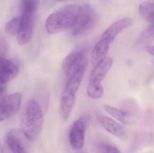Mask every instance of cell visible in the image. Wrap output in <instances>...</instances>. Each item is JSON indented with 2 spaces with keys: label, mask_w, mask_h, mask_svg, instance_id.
I'll return each mask as SVG.
<instances>
[{
  "label": "cell",
  "mask_w": 154,
  "mask_h": 153,
  "mask_svg": "<svg viewBox=\"0 0 154 153\" xmlns=\"http://www.w3.org/2000/svg\"><path fill=\"white\" fill-rule=\"evenodd\" d=\"M138 109L137 103L133 99H128L126 101L122 106L121 109L126 111L135 117V113L137 112Z\"/></svg>",
  "instance_id": "obj_22"
},
{
  "label": "cell",
  "mask_w": 154,
  "mask_h": 153,
  "mask_svg": "<svg viewBox=\"0 0 154 153\" xmlns=\"http://www.w3.org/2000/svg\"><path fill=\"white\" fill-rule=\"evenodd\" d=\"M97 118L100 125L109 134L119 139L126 138V130L121 124L105 115L99 114Z\"/></svg>",
  "instance_id": "obj_8"
},
{
  "label": "cell",
  "mask_w": 154,
  "mask_h": 153,
  "mask_svg": "<svg viewBox=\"0 0 154 153\" xmlns=\"http://www.w3.org/2000/svg\"><path fill=\"white\" fill-rule=\"evenodd\" d=\"M85 142V126L81 119L75 121L70 130L69 142L73 149H82Z\"/></svg>",
  "instance_id": "obj_9"
},
{
  "label": "cell",
  "mask_w": 154,
  "mask_h": 153,
  "mask_svg": "<svg viewBox=\"0 0 154 153\" xmlns=\"http://www.w3.org/2000/svg\"><path fill=\"white\" fill-rule=\"evenodd\" d=\"M154 40V23L145 29L140 34L137 43L144 44Z\"/></svg>",
  "instance_id": "obj_19"
},
{
  "label": "cell",
  "mask_w": 154,
  "mask_h": 153,
  "mask_svg": "<svg viewBox=\"0 0 154 153\" xmlns=\"http://www.w3.org/2000/svg\"><path fill=\"white\" fill-rule=\"evenodd\" d=\"M87 63L84 53L75 51L68 55L63 63V70L66 79L74 75L78 71L86 68Z\"/></svg>",
  "instance_id": "obj_4"
},
{
  "label": "cell",
  "mask_w": 154,
  "mask_h": 153,
  "mask_svg": "<svg viewBox=\"0 0 154 153\" xmlns=\"http://www.w3.org/2000/svg\"><path fill=\"white\" fill-rule=\"evenodd\" d=\"M102 151L103 153H122L116 146L106 144L102 146Z\"/></svg>",
  "instance_id": "obj_24"
},
{
  "label": "cell",
  "mask_w": 154,
  "mask_h": 153,
  "mask_svg": "<svg viewBox=\"0 0 154 153\" xmlns=\"http://www.w3.org/2000/svg\"><path fill=\"white\" fill-rule=\"evenodd\" d=\"M8 50V45L4 37L0 36V58H4Z\"/></svg>",
  "instance_id": "obj_23"
},
{
  "label": "cell",
  "mask_w": 154,
  "mask_h": 153,
  "mask_svg": "<svg viewBox=\"0 0 154 153\" xmlns=\"http://www.w3.org/2000/svg\"><path fill=\"white\" fill-rule=\"evenodd\" d=\"M138 11L141 17L146 21L154 23V3L143 2L139 5Z\"/></svg>",
  "instance_id": "obj_17"
},
{
  "label": "cell",
  "mask_w": 154,
  "mask_h": 153,
  "mask_svg": "<svg viewBox=\"0 0 154 153\" xmlns=\"http://www.w3.org/2000/svg\"><path fill=\"white\" fill-rule=\"evenodd\" d=\"M80 10V6L64 5L52 13L46 20V28L50 34H54L73 28Z\"/></svg>",
  "instance_id": "obj_1"
},
{
  "label": "cell",
  "mask_w": 154,
  "mask_h": 153,
  "mask_svg": "<svg viewBox=\"0 0 154 153\" xmlns=\"http://www.w3.org/2000/svg\"><path fill=\"white\" fill-rule=\"evenodd\" d=\"M21 95L14 93L6 96L0 102V122L9 119L20 108Z\"/></svg>",
  "instance_id": "obj_5"
},
{
  "label": "cell",
  "mask_w": 154,
  "mask_h": 153,
  "mask_svg": "<svg viewBox=\"0 0 154 153\" xmlns=\"http://www.w3.org/2000/svg\"><path fill=\"white\" fill-rule=\"evenodd\" d=\"M19 72L18 66L12 61L0 58V86L12 81Z\"/></svg>",
  "instance_id": "obj_10"
},
{
  "label": "cell",
  "mask_w": 154,
  "mask_h": 153,
  "mask_svg": "<svg viewBox=\"0 0 154 153\" xmlns=\"http://www.w3.org/2000/svg\"><path fill=\"white\" fill-rule=\"evenodd\" d=\"M98 20L97 13L93 7L88 4H82L76 22L72 28V35L78 37L88 33L94 28Z\"/></svg>",
  "instance_id": "obj_3"
},
{
  "label": "cell",
  "mask_w": 154,
  "mask_h": 153,
  "mask_svg": "<svg viewBox=\"0 0 154 153\" xmlns=\"http://www.w3.org/2000/svg\"><path fill=\"white\" fill-rule=\"evenodd\" d=\"M76 95L62 93L60 101V112L64 120L69 118L75 101Z\"/></svg>",
  "instance_id": "obj_16"
},
{
  "label": "cell",
  "mask_w": 154,
  "mask_h": 153,
  "mask_svg": "<svg viewBox=\"0 0 154 153\" xmlns=\"http://www.w3.org/2000/svg\"><path fill=\"white\" fill-rule=\"evenodd\" d=\"M105 111L115 119L126 125H132L135 123V117L121 109H118L108 105L104 106Z\"/></svg>",
  "instance_id": "obj_13"
},
{
  "label": "cell",
  "mask_w": 154,
  "mask_h": 153,
  "mask_svg": "<svg viewBox=\"0 0 154 153\" xmlns=\"http://www.w3.org/2000/svg\"><path fill=\"white\" fill-rule=\"evenodd\" d=\"M109 45L100 40L95 45L91 54V63L93 67H97L106 58Z\"/></svg>",
  "instance_id": "obj_14"
},
{
  "label": "cell",
  "mask_w": 154,
  "mask_h": 153,
  "mask_svg": "<svg viewBox=\"0 0 154 153\" xmlns=\"http://www.w3.org/2000/svg\"><path fill=\"white\" fill-rule=\"evenodd\" d=\"M26 140L22 131L17 129L10 130L5 137L6 145L13 153H28Z\"/></svg>",
  "instance_id": "obj_7"
},
{
  "label": "cell",
  "mask_w": 154,
  "mask_h": 153,
  "mask_svg": "<svg viewBox=\"0 0 154 153\" xmlns=\"http://www.w3.org/2000/svg\"><path fill=\"white\" fill-rule=\"evenodd\" d=\"M43 123V112L36 101H28L21 116L22 131L28 141L33 142L38 136Z\"/></svg>",
  "instance_id": "obj_2"
},
{
  "label": "cell",
  "mask_w": 154,
  "mask_h": 153,
  "mask_svg": "<svg viewBox=\"0 0 154 153\" xmlns=\"http://www.w3.org/2000/svg\"><path fill=\"white\" fill-rule=\"evenodd\" d=\"M146 50L148 53L154 56V46H148L146 47Z\"/></svg>",
  "instance_id": "obj_25"
},
{
  "label": "cell",
  "mask_w": 154,
  "mask_h": 153,
  "mask_svg": "<svg viewBox=\"0 0 154 153\" xmlns=\"http://www.w3.org/2000/svg\"><path fill=\"white\" fill-rule=\"evenodd\" d=\"M38 6V2L35 0H24L22 1V12L36 13Z\"/></svg>",
  "instance_id": "obj_21"
},
{
  "label": "cell",
  "mask_w": 154,
  "mask_h": 153,
  "mask_svg": "<svg viewBox=\"0 0 154 153\" xmlns=\"http://www.w3.org/2000/svg\"><path fill=\"white\" fill-rule=\"evenodd\" d=\"M21 25L17 34V41L21 45L27 44L31 39L33 34L34 18L36 13L22 12Z\"/></svg>",
  "instance_id": "obj_6"
},
{
  "label": "cell",
  "mask_w": 154,
  "mask_h": 153,
  "mask_svg": "<svg viewBox=\"0 0 154 153\" xmlns=\"http://www.w3.org/2000/svg\"><path fill=\"white\" fill-rule=\"evenodd\" d=\"M86 68H83L78 71L74 75L66 79V82L63 93L76 95L84 76Z\"/></svg>",
  "instance_id": "obj_15"
},
{
  "label": "cell",
  "mask_w": 154,
  "mask_h": 153,
  "mask_svg": "<svg viewBox=\"0 0 154 153\" xmlns=\"http://www.w3.org/2000/svg\"><path fill=\"white\" fill-rule=\"evenodd\" d=\"M0 153H3V152L1 144H0Z\"/></svg>",
  "instance_id": "obj_26"
},
{
  "label": "cell",
  "mask_w": 154,
  "mask_h": 153,
  "mask_svg": "<svg viewBox=\"0 0 154 153\" xmlns=\"http://www.w3.org/2000/svg\"><path fill=\"white\" fill-rule=\"evenodd\" d=\"M113 63V59L107 57L102 63L93 68L90 75L89 82L101 83Z\"/></svg>",
  "instance_id": "obj_12"
},
{
  "label": "cell",
  "mask_w": 154,
  "mask_h": 153,
  "mask_svg": "<svg viewBox=\"0 0 154 153\" xmlns=\"http://www.w3.org/2000/svg\"><path fill=\"white\" fill-rule=\"evenodd\" d=\"M87 93L89 97L97 99L103 96L104 89L101 83L89 82L87 87Z\"/></svg>",
  "instance_id": "obj_18"
},
{
  "label": "cell",
  "mask_w": 154,
  "mask_h": 153,
  "mask_svg": "<svg viewBox=\"0 0 154 153\" xmlns=\"http://www.w3.org/2000/svg\"><path fill=\"white\" fill-rule=\"evenodd\" d=\"M21 25L20 17H15L9 21L5 26V31L12 36L17 35Z\"/></svg>",
  "instance_id": "obj_20"
},
{
  "label": "cell",
  "mask_w": 154,
  "mask_h": 153,
  "mask_svg": "<svg viewBox=\"0 0 154 153\" xmlns=\"http://www.w3.org/2000/svg\"><path fill=\"white\" fill-rule=\"evenodd\" d=\"M132 23V20L129 18H125L116 22L104 31L100 39L110 45L117 35Z\"/></svg>",
  "instance_id": "obj_11"
}]
</instances>
